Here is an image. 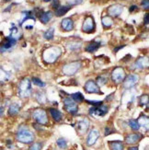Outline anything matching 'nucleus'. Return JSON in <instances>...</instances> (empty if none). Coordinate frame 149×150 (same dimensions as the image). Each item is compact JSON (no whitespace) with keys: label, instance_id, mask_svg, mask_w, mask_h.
Returning a JSON list of instances; mask_svg holds the SVG:
<instances>
[{"label":"nucleus","instance_id":"obj_1","mask_svg":"<svg viewBox=\"0 0 149 150\" xmlns=\"http://www.w3.org/2000/svg\"><path fill=\"white\" fill-rule=\"evenodd\" d=\"M16 138L18 142H21L23 144H30L34 140V134L27 127L20 126L16 134Z\"/></svg>","mask_w":149,"mask_h":150},{"label":"nucleus","instance_id":"obj_2","mask_svg":"<svg viewBox=\"0 0 149 150\" xmlns=\"http://www.w3.org/2000/svg\"><path fill=\"white\" fill-rule=\"evenodd\" d=\"M61 54V50L57 47H51L46 49L42 54V57H43V60L48 63V64H52V63H54L57 58L60 56Z\"/></svg>","mask_w":149,"mask_h":150},{"label":"nucleus","instance_id":"obj_3","mask_svg":"<svg viewBox=\"0 0 149 150\" xmlns=\"http://www.w3.org/2000/svg\"><path fill=\"white\" fill-rule=\"evenodd\" d=\"M18 94L21 98H27L31 94V84L29 78H24L18 84Z\"/></svg>","mask_w":149,"mask_h":150},{"label":"nucleus","instance_id":"obj_4","mask_svg":"<svg viewBox=\"0 0 149 150\" xmlns=\"http://www.w3.org/2000/svg\"><path fill=\"white\" fill-rule=\"evenodd\" d=\"M32 118L41 125H46L48 123L47 112H46V110L42 108H38L34 110V112H32Z\"/></svg>","mask_w":149,"mask_h":150},{"label":"nucleus","instance_id":"obj_5","mask_svg":"<svg viewBox=\"0 0 149 150\" xmlns=\"http://www.w3.org/2000/svg\"><path fill=\"white\" fill-rule=\"evenodd\" d=\"M81 64L79 62H73V63L66 64L63 67V73L66 76H73L79 70Z\"/></svg>","mask_w":149,"mask_h":150},{"label":"nucleus","instance_id":"obj_6","mask_svg":"<svg viewBox=\"0 0 149 150\" xmlns=\"http://www.w3.org/2000/svg\"><path fill=\"white\" fill-rule=\"evenodd\" d=\"M63 102H64V109H66V110L67 112H69L71 114H76L77 112L78 108H77L76 102L71 97L64 99Z\"/></svg>","mask_w":149,"mask_h":150},{"label":"nucleus","instance_id":"obj_7","mask_svg":"<svg viewBox=\"0 0 149 150\" xmlns=\"http://www.w3.org/2000/svg\"><path fill=\"white\" fill-rule=\"evenodd\" d=\"M125 71L121 67H116L112 73V79L115 83H121L125 79Z\"/></svg>","mask_w":149,"mask_h":150},{"label":"nucleus","instance_id":"obj_8","mask_svg":"<svg viewBox=\"0 0 149 150\" xmlns=\"http://www.w3.org/2000/svg\"><path fill=\"white\" fill-rule=\"evenodd\" d=\"M85 90L88 93H95V94H103L100 88H99V85L96 84L93 80H88L85 84Z\"/></svg>","mask_w":149,"mask_h":150},{"label":"nucleus","instance_id":"obj_9","mask_svg":"<svg viewBox=\"0 0 149 150\" xmlns=\"http://www.w3.org/2000/svg\"><path fill=\"white\" fill-rule=\"evenodd\" d=\"M138 81H139V76L135 74H131L127 77H125V79L124 81V87L125 88H131L134 87Z\"/></svg>","mask_w":149,"mask_h":150},{"label":"nucleus","instance_id":"obj_10","mask_svg":"<svg viewBox=\"0 0 149 150\" xmlns=\"http://www.w3.org/2000/svg\"><path fill=\"white\" fill-rule=\"evenodd\" d=\"M95 29V22L92 17H88L85 18L84 21L83 26H82V30L84 32H88V33H90L92 32Z\"/></svg>","mask_w":149,"mask_h":150},{"label":"nucleus","instance_id":"obj_11","mask_svg":"<svg viewBox=\"0 0 149 150\" xmlns=\"http://www.w3.org/2000/svg\"><path fill=\"white\" fill-rule=\"evenodd\" d=\"M109 110V108L105 105H100V106H97V107H92L89 110V113L97 115V116H104Z\"/></svg>","mask_w":149,"mask_h":150},{"label":"nucleus","instance_id":"obj_12","mask_svg":"<svg viewBox=\"0 0 149 150\" xmlns=\"http://www.w3.org/2000/svg\"><path fill=\"white\" fill-rule=\"evenodd\" d=\"M100 136V133L98 130L96 129H92L91 131L89 132L88 136V139H87V144L88 146H93L95 143L97 142Z\"/></svg>","mask_w":149,"mask_h":150},{"label":"nucleus","instance_id":"obj_13","mask_svg":"<svg viewBox=\"0 0 149 150\" xmlns=\"http://www.w3.org/2000/svg\"><path fill=\"white\" fill-rule=\"evenodd\" d=\"M142 137H143V136L140 134H130L125 137V143L128 145L136 144L137 142H139L142 139Z\"/></svg>","mask_w":149,"mask_h":150},{"label":"nucleus","instance_id":"obj_14","mask_svg":"<svg viewBox=\"0 0 149 150\" xmlns=\"http://www.w3.org/2000/svg\"><path fill=\"white\" fill-rule=\"evenodd\" d=\"M138 123L140 127L144 128L145 131L149 132V116L145 115V114H142L139 118L137 119Z\"/></svg>","mask_w":149,"mask_h":150},{"label":"nucleus","instance_id":"obj_15","mask_svg":"<svg viewBox=\"0 0 149 150\" xmlns=\"http://www.w3.org/2000/svg\"><path fill=\"white\" fill-rule=\"evenodd\" d=\"M148 66H149V58L148 57H145V56L138 58L137 61L135 62V64H134L135 68H138V69L145 68Z\"/></svg>","mask_w":149,"mask_h":150},{"label":"nucleus","instance_id":"obj_16","mask_svg":"<svg viewBox=\"0 0 149 150\" xmlns=\"http://www.w3.org/2000/svg\"><path fill=\"white\" fill-rule=\"evenodd\" d=\"M89 127V121L88 119H83L77 122V131L80 134H85Z\"/></svg>","mask_w":149,"mask_h":150},{"label":"nucleus","instance_id":"obj_17","mask_svg":"<svg viewBox=\"0 0 149 150\" xmlns=\"http://www.w3.org/2000/svg\"><path fill=\"white\" fill-rule=\"evenodd\" d=\"M108 11H109V14L111 15V16H112V17H118L121 13V11H122V6H120V5H113L112 6H109Z\"/></svg>","mask_w":149,"mask_h":150},{"label":"nucleus","instance_id":"obj_18","mask_svg":"<svg viewBox=\"0 0 149 150\" xmlns=\"http://www.w3.org/2000/svg\"><path fill=\"white\" fill-rule=\"evenodd\" d=\"M62 28L66 31H70L74 29V22L71 18H64L61 22Z\"/></svg>","mask_w":149,"mask_h":150},{"label":"nucleus","instance_id":"obj_19","mask_svg":"<svg viewBox=\"0 0 149 150\" xmlns=\"http://www.w3.org/2000/svg\"><path fill=\"white\" fill-rule=\"evenodd\" d=\"M49 110H50V113H51L52 117H53V119L55 122H60L62 120L63 115L60 110H58L57 109H54V108H51Z\"/></svg>","mask_w":149,"mask_h":150},{"label":"nucleus","instance_id":"obj_20","mask_svg":"<svg viewBox=\"0 0 149 150\" xmlns=\"http://www.w3.org/2000/svg\"><path fill=\"white\" fill-rule=\"evenodd\" d=\"M52 17H53V14H52L51 11H47V12H42L40 15V21L41 22L46 24L47 22H49L51 21Z\"/></svg>","mask_w":149,"mask_h":150},{"label":"nucleus","instance_id":"obj_21","mask_svg":"<svg viewBox=\"0 0 149 150\" xmlns=\"http://www.w3.org/2000/svg\"><path fill=\"white\" fill-rule=\"evenodd\" d=\"M71 8L70 6H59L56 10H55V15L57 17H62L64 16V14H66V13L69 11V9Z\"/></svg>","mask_w":149,"mask_h":150},{"label":"nucleus","instance_id":"obj_22","mask_svg":"<svg viewBox=\"0 0 149 150\" xmlns=\"http://www.w3.org/2000/svg\"><path fill=\"white\" fill-rule=\"evenodd\" d=\"M100 46V42H90L88 45L85 50L87 52H88V53H94L95 51H97L99 49Z\"/></svg>","mask_w":149,"mask_h":150},{"label":"nucleus","instance_id":"obj_23","mask_svg":"<svg viewBox=\"0 0 149 150\" xmlns=\"http://www.w3.org/2000/svg\"><path fill=\"white\" fill-rule=\"evenodd\" d=\"M16 43V40L14 38H11V37H8L5 39L4 43L2 44V50L5 49H8L10 47H12V45H14Z\"/></svg>","mask_w":149,"mask_h":150},{"label":"nucleus","instance_id":"obj_24","mask_svg":"<svg viewBox=\"0 0 149 150\" xmlns=\"http://www.w3.org/2000/svg\"><path fill=\"white\" fill-rule=\"evenodd\" d=\"M19 110H20V107H19L18 104H16V103L11 104L8 108V115H10V116L17 115L19 112Z\"/></svg>","mask_w":149,"mask_h":150},{"label":"nucleus","instance_id":"obj_25","mask_svg":"<svg viewBox=\"0 0 149 150\" xmlns=\"http://www.w3.org/2000/svg\"><path fill=\"white\" fill-rule=\"evenodd\" d=\"M109 146L112 150H124V144L121 141L109 142Z\"/></svg>","mask_w":149,"mask_h":150},{"label":"nucleus","instance_id":"obj_26","mask_svg":"<svg viewBox=\"0 0 149 150\" xmlns=\"http://www.w3.org/2000/svg\"><path fill=\"white\" fill-rule=\"evenodd\" d=\"M70 97L72 98V99L76 102H82V101H84V96L80 92H76V93H74V94H71Z\"/></svg>","mask_w":149,"mask_h":150},{"label":"nucleus","instance_id":"obj_27","mask_svg":"<svg viewBox=\"0 0 149 150\" xmlns=\"http://www.w3.org/2000/svg\"><path fill=\"white\" fill-rule=\"evenodd\" d=\"M129 125H130V127L133 130V131H138L140 129V125H139L137 120H134V119L130 120L129 121Z\"/></svg>","mask_w":149,"mask_h":150},{"label":"nucleus","instance_id":"obj_28","mask_svg":"<svg viewBox=\"0 0 149 150\" xmlns=\"http://www.w3.org/2000/svg\"><path fill=\"white\" fill-rule=\"evenodd\" d=\"M148 101H149V97H148L147 94H144V95H142L139 98V104H140V106H145V105H147Z\"/></svg>","mask_w":149,"mask_h":150},{"label":"nucleus","instance_id":"obj_29","mask_svg":"<svg viewBox=\"0 0 149 150\" xmlns=\"http://www.w3.org/2000/svg\"><path fill=\"white\" fill-rule=\"evenodd\" d=\"M102 24L105 28H109L113 24V21L109 17H104L102 18Z\"/></svg>","mask_w":149,"mask_h":150},{"label":"nucleus","instance_id":"obj_30","mask_svg":"<svg viewBox=\"0 0 149 150\" xmlns=\"http://www.w3.org/2000/svg\"><path fill=\"white\" fill-rule=\"evenodd\" d=\"M32 83H33L35 86H38V87H40V88H44L45 87V83L43 81H42L40 78H38V77H32Z\"/></svg>","mask_w":149,"mask_h":150},{"label":"nucleus","instance_id":"obj_31","mask_svg":"<svg viewBox=\"0 0 149 150\" xmlns=\"http://www.w3.org/2000/svg\"><path fill=\"white\" fill-rule=\"evenodd\" d=\"M54 29L51 28L44 33V38L47 39V40H52L54 38Z\"/></svg>","mask_w":149,"mask_h":150},{"label":"nucleus","instance_id":"obj_32","mask_svg":"<svg viewBox=\"0 0 149 150\" xmlns=\"http://www.w3.org/2000/svg\"><path fill=\"white\" fill-rule=\"evenodd\" d=\"M56 144L57 146H59L60 148L64 149V148H66L67 146V142L66 139H64V138H59L57 141H56Z\"/></svg>","mask_w":149,"mask_h":150},{"label":"nucleus","instance_id":"obj_33","mask_svg":"<svg viewBox=\"0 0 149 150\" xmlns=\"http://www.w3.org/2000/svg\"><path fill=\"white\" fill-rule=\"evenodd\" d=\"M42 143H34L30 147V150H42Z\"/></svg>","mask_w":149,"mask_h":150},{"label":"nucleus","instance_id":"obj_34","mask_svg":"<svg viewBox=\"0 0 149 150\" xmlns=\"http://www.w3.org/2000/svg\"><path fill=\"white\" fill-rule=\"evenodd\" d=\"M141 6L144 9H149V0H143L141 2Z\"/></svg>","mask_w":149,"mask_h":150},{"label":"nucleus","instance_id":"obj_35","mask_svg":"<svg viewBox=\"0 0 149 150\" xmlns=\"http://www.w3.org/2000/svg\"><path fill=\"white\" fill-rule=\"evenodd\" d=\"M106 80H107L106 78L102 77V76H99V77H98V83H99L100 86H102L103 84H105Z\"/></svg>","mask_w":149,"mask_h":150},{"label":"nucleus","instance_id":"obj_36","mask_svg":"<svg viewBox=\"0 0 149 150\" xmlns=\"http://www.w3.org/2000/svg\"><path fill=\"white\" fill-rule=\"evenodd\" d=\"M53 8L57 9L59 8V0H54V3H53Z\"/></svg>","mask_w":149,"mask_h":150},{"label":"nucleus","instance_id":"obj_37","mask_svg":"<svg viewBox=\"0 0 149 150\" xmlns=\"http://www.w3.org/2000/svg\"><path fill=\"white\" fill-rule=\"evenodd\" d=\"M144 22L145 24H149V13H146L144 18Z\"/></svg>","mask_w":149,"mask_h":150},{"label":"nucleus","instance_id":"obj_38","mask_svg":"<svg viewBox=\"0 0 149 150\" xmlns=\"http://www.w3.org/2000/svg\"><path fill=\"white\" fill-rule=\"evenodd\" d=\"M138 9V6H135V5H133L132 6H130V8H129V11L130 12H133L134 10H137Z\"/></svg>","mask_w":149,"mask_h":150},{"label":"nucleus","instance_id":"obj_39","mask_svg":"<svg viewBox=\"0 0 149 150\" xmlns=\"http://www.w3.org/2000/svg\"><path fill=\"white\" fill-rule=\"evenodd\" d=\"M113 132H114V131H112L111 128H109V127H106V128H105V135H108V134H112V133H113Z\"/></svg>","mask_w":149,"mask_h":150},{"label":"nucleus","instance_id":"obj_40","mask_svg":"<svg viewBox=\"0 0 149 150\" xmlns=\"http://www.w3.org/2000/svg\"><path fill=\"white\" fill-rule=\"evenodd\" d=\"M124 47H125V45H121V46H119V47H117V48H115L114 49V52L116 53V52H118L120 49H121V48H124Z\"/></svg>","mask_w":149,"mask_h":150},{"label":"nucleus","instance_id":"obj_41","mask_svg":"<svg viewBox=\"0 0 149 150\" xmlns=\"http://www.w3.org/2000/svg\"><path fill=\"white\" fill-rule=\"evenodd\" d=\"M128 150H138V146H131L128 148Z\"/></svg>","mask_w":149,"mask_h":150},{"label":"nucleus","instance_id":"obj_42","mask_svg":"<svg viewBox=\"0 0 149 150\" xmlns=\"http://www.w3.org/2000/svg\"><path fill=\"white\" fill-rule=\"evenodd\" d=\"M44 2H49V1H51V0H43Z\"/></svg>","mask_w":149,"mask_h":150},{"label":"nucleus","instance_id":"obj_43","mask_svg":"<svg viewBox=\"0 0 149 150\" xmlns=\"http://www.w3.org/2000/svg\"><path fill=\"white\" fill-rule=\"evenodd\" d=\"M146 106H147V109H149V101H148V103H147V105H146Z\"/></svg>","mask_w":149,"mask_h":150},{"label":"nucleus","instance_id":"obj_44","mask_svg":"<svg viewBox=\"0 0 149 150\" xmlns=\"http://www.w3.org/2000/svg\"><path fill=\"white\" fill-rule=\"evenodd\" d=\"M5 1H6V2H8V1H10V0H5Z\"/></svg>","mask_w":149,"mask_h":150}]
</instances>
